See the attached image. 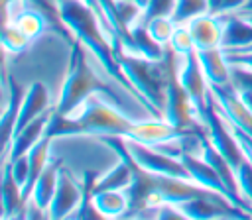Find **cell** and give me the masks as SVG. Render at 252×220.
Returning <instances> with one entry per match:
<instances>
[{
    "mask_svg": "<svg viewBox=\"0 0 252 220\" xmlns=\"http://www.w3.org/2000/svg\"><path fill=\"white\" fill-rule=\"evenodd\" d=\"M59 4V14L61 20L65 22V26L71 29V33L75 35V39H79L100 63V67L106 71V75L110 79H114L138 104H142L152 116H159L163 118V114L144 96L136 90V86L130 82V79L126 77V73L120 67L118 61V53L116 47L112 45L110 37L106 35L96 12L93 8H89L83 0H57Z\"/></svg>",
    "mask_w": 252,
    "mask_h": 220,
    "instance_id": "1",
    "label": "cell"
},
{
    "mask_svg": "<svg viewBox=\"0 0 252 220\" xmlns=\"http://www.w3.org/2000/svg\"><path fill=\"white\" fill-rule=\"evenodd\" d=\"M136 120L124 116L112 104L100 100L96 94H91L73 114L61 116L51 112L47 122L45 136L65 138V136H122L130 138L134 132Z\"/></svg>",
    "mask_w": 252,
    "mask_h": 220,
    "instance_id": "2",
    "label": "cell"
},
{
    "mask_svg": "<svg viewBox=\"0 0 252 220\" xmlns=\"http://www.w3.org/2000/svg\"><path fill=\"white\" fill-rule=\"evenodd\" d=\"M91 94H106V96H112L114 102L120 106V100L114 94L112 86L108 82H104L102 79H98L96 73L91 69L89 59H87V47L79 39H75L73 45H71L67 77H65V82L61 86V92H59V98H57V104H55L53 112L55 114H61V116H69Z\"/></svg>",
    "mask_w": 252,
    "mask_h": 220,
    "instance_id": "3",
    "label": "cell"
},
{
    "mask_svg": "<svg viewBox=\"0 0 252 220\" xmlns=\"http://www.w3.org/2000/svg\"><path fill=\"white\" fill-rule=\"evenodd\" d=\"M118 61L130 82L136 86L140 94H144L161 114H163V104H165V88L171 71H175L173 55L175 51L167 45L165 57L163 59H148L142 55H132L126 51H116Z\"/></svg>",
    "mask_w": 252,
    "mask_h": 220,
    "instance_id": "4",
    "label": "cell"
},
{
    "mask_svg": "<svg viewBox=\"0 0 252 220\" xmlns=\"http://www.w3.org/2000/svg\"><path fill=\"white\" fill-rule=\"evenodd\" d=\"M179 82L183 86V90L187 92V96L191 98L201 124L205 122L207 110H209V100H211V84L201 69V63L197 59V51L181 57V67L177 71Z\"/></svg>",
    "mask_w": 252,
    "mask_h": 220,
    "instance_id": "5",
    "label": "cell"
},
{
    "mask_svg": "<svg viewBox=\"0 0 252 220\" xmlns=\"http://www.w3.org/2000/svg\"><path fill=\"white\" fill-rule=\"evenodd\" d=\"M177 71H171L169 81H167V88H165V104H163V118L177 126V128H189V130H199L203 124L199 120V114L191 102V98L187 96V92L183 90Z\"/></svg>",
    "mask_w": 252,
    "mask_h": 220,
    "instance_id": "6",
    "label": "cell"
},
{
    "mask_svg": "<svg viewBox=\"0 0 252 220\" xmlns=\"http://www.w3.org/2000/svg\"><path fill=\"white\" fill-rule=\"evenodd\" d=\"M126 145L130 149V153L134 155V159L148 171L156 173V175H167V177H179V179H191L189 171L185 169L183 161L177 157H171L159 149H156L154 145H146L134 139L126 138Z\"/></svg>",
    "mask_w": 252,
    "mask_h": 220,
    "instance_id": "7",
    "label": "cell"
},
{
    "mask_svg": "<svg viewBox=\"0 0 252 220\" xmlns=\"http://www.w3.org/2000/svg\"><path fill=\"white\" fill-rule=\"evenodd\" d=\"M211 96L215 108L230 126H236L252 136V110L242 102L232 84H211Z\"/></svg>",
    "mask_w": 252,
    "mask_h": 220,
    "instance_id": "8",
    "label": "cell"
},
{
    "mask_svg": "<svg viewBox=\"0 0 252 220\" xmlns=\"http://www.w3.org/2000/svg\"><path fill=\"white\" fill-rule=\"evenodd\" d=\"M83 198V185L73 177V173L67 167H59V179L57 189L53 192L51 204L47 208V216L57 220L65 216H73V212L79 208Z\"/></svg>",
    "mask_w": 252,
    "mask_h": 220,
    "instance_id": "9",
    "label": "cell"
},
{
    "mask_svg": "<svg viewBox=\"0 0 252 220\" xmlns=\"http://www.w3.org/2000/svg\"><path fill=\"white\" fill-rule=\"evenodd\" d=\"M28 208V200L24 198L22 185L16 181L12 171V161L4 159L2 163V218H18L24 216V210Z\"/></svg>",
    "mask_w": 252,
    "mask_h": 220,
    "instance_id": "10",
    "label": "cell"
},
{
    "mask_svg": "<svg viewBox=\"0 0 252 220\" xmlns=\"http://www.w3.org/2000/svg\"><path fill=\"white\" fill-rule=\"evenodd\" d=\"M191 37L195 41V49H213V47H220L222 43V20L219 16L213 14H201L197 18H193L187 24Z\"/></svg>",
    "mask_w": 252,
    "mask_h": 220,
    "instance_id": "11",
    "label": "cell"
},
{
    "mask_svg": "<svg viewBox=\"0 0 252 220\" xmlns=\"http://www.w3.org/2000/svg\"><path fill=\"white\" fill-rule=\"evenodd\" d=\"M51 112H53V110L43 112L41 116H37V118L32 120L30 124H26L22 130H18V132L14 134V138H12L8 155H6L4 159H18V157L26 155V153L45 136L47 122H49V118H51Z\"/></svg>",
    "mask_w": 252,
    "mask_h": 220,
    "instance_id": "12",
    "label": "cell"
},
{
    "mask_svg": "<svg viewBox=\"0 0 252 220\" xmlns=\"http://www.w3.org/2000/svg\"><path fill=\"white\" fill-rule=\"evenodd\" d=\"M47 110H49V92H47V86L41 81H35L24 92L14 134L18 130H22L26 124H30L32 120H35L37 116H41L43 112H47Z\"/></svg>",
    "mask_w": 252,
    "mask_h": 220,
    "instance_id": "13",
    "label": "cell"
},
{
    "mask_svg": "<svg viewBox=\"0 0 252 220\" xmlns=\"http://www.w3.org/2000/svg\"><path fill=\"white\" fill-rule=\"evenodd\" d=\"M222 51H240L252 43V22L242 16H222Z\"/></svg>",
    "mask_w": 252,
    "mask_h": 220,
    "instance_id": "14",
    "label": "cell"
},
{
    "mask_svg": "<svg viewBox=\"0 0 252 220\" xmlns=\"http://www.w3.org/2000/svg\"><path fill=\"white\" fill-rule=\"evenodd\" d=\"M197 59L209 84H230V63L226 61L222 47L201 49L197 51Z\"/></svg>",
    "mask_w": 252,
    "mask_h": 220,
    "instance_id": "15",
    "label": "cell"
},
{
    "mask_svg": "<svg viewBox=\"0 0 252 220\" xmlns=\"http://www.w3.org/2000/svg\"><path fill=\"white\" fill-rule=\"evenodd\" d=\"M61 165H63V163H61L59 159H51V161L47 163V167L41 171V175L37 177V181H35V185H33V191H32V196H30L32 204H33L37 210L45 212V214H47V208H49V204H51L53 192H55V189H57V179H59V167H61Z\"/></svg>",
    "mask_w": 252,
    "mask_h": 220,
    "instance_id": "16",
    "label": "cell"
},
{
    "mask_svg": "<svg viewBox=\"0 0 252 220\" xmlns=\"http://www.w3.org/2000/svg\"><path fill=\"white\" fill-rule=\"evenodd\" d=\"M24 92L20 90V86L10 81V88L6 94V102H4V110H2V153L4 157L8 155L12 138H14V130H16V120L20 114V104H22Z\"/></svg>",
    "mask_w": 252,
    "mask_h": 220,
    "instance_id": "17",
    "label": "cell"
},
{
    "mask_svg": "<svg viewBox=\"0 0 252 220\" xmlns=\"http://www.w3.org/2000/svg\"><path fill=\"white\" fill-rule=\"evenodd\" d=\"M51 139H53V138L43 136V138H41V139H39V141L26 153V155H28V165H30V175H28V181H26V185H24V189H22L26 200H30L37 177L41 175V171H43V169L47 167V163L51 161V157H49Z\"/></svg>",
    "mask_w": 252,
    "mask_h": 220,
    "instance_id": "18",
    "label": "cell"
},
{
    "mask_svg": "<svg viewBox=\"0 0 252 220\" xmlns=\"http://www.w3.org/2000/svg\"><path fill=\"white\" fill-rule=\"evenodd\" d=\"M94 208L102 218H118L126 216L128 212V196L124 191L118 189H106V191H94Z\"/></svg>",
    "mask_w": 252,
    "mask_h": 220,
    "instance_id": "19",
    "label": "cell"
},
{
    "mask_svg": "<svg viewBox=\"0 0 252 220\" xmlns=\"http://www.w3.org/2000/svg\"><path fill=\"white\" fill-rule=\"evenodd\" d=\"M130 183H132V167H130V163H128L126 157H120L118 155L116 165L112 169H108L106 173H102V175L96 177L94 191H106V189L124 191Z\"/></svg>",
    "mask_w": 252,
    "mask_h": 220,
    "instance_id": "20",
    "label": "cell"
},
{
    "mask_svg": "<svg viewBox=\"0 0 252 220\" xmlns=\"http://www.w3.org/2000/svg\"><path fill=\"white\" fill-rule=\"evenodd\" d=\"M130 31H132L134 43H136V47H138V55L148 57V59H163V57H165L167 47L161 45V43H158V41L150 35L146 24H140V22H138V24H134V26L130 28Z\"/></svg>",
    "mask_w": 252,
    "mask_h": 220,
    "instance_id": "21",
    "label": "cell"
},
{
    "mask_svg": "<svg viewBox=\"0 0 252 220\" xmlns=\"http://www.w3.org/2000/svg\"><path fill=\"white\" fill-rule=\"evenodd\" d=\"M96 173L94 171H85L81 185H83V198L79 208L73 212L75 218H96L100 216L98 210L94 208V183H96Z\"/></svg>",
    "mask_w": 252,
    "mask_h": 220,
    "instance_id": "22",
    "label": "cell"
},
{
    "mask_svg": "<svg viewBox=\"0 0 252 220\" xmlns=\"http://www.w3.org/2000/svg\"><path fill=\"white\" fill-rule=\"evenodd\" d=\"M209 12V0H175V8L171 12V20L175 26L189 24L193 18Z\"/></svg>",
    "mask_w": 252,
    "mask_h": 220,
    "instance_id": "23",
    "label": "cell"
},
{
    "mask_svg": "<svg viewBox=\"0 0 252 220\" xmlns=\"http://www.w3.org/2000/svg\"><path fill=\"white\" fill-rule=\"evenodd\" d=\"M30 43H32V39L26 33H22L16 26H12V24L2 26V47L6 53L20 55L30 47Z\"/></svg>",
    "mask_w": 252,
    "mask_h": 220,
    "instance_id": "24",
    "label": "cell"
},
{
    "mask_svg": "<svg viewBox=\"0 0 252 220\" xmlns=\"http://www.w3.org/2000/svg\"><path fill=\"white\" fill-rule=\"evenodd\" d=\"M146 28H148V31H150V35L158 41V43H161V45H169V41H171V35H173V31H175V22L171 20V16H158V18H152L148 24H146Z\"/></svg>",
    "mask_w": 252,
    "mask_h": 220,
    "instance_id": "25",
    "label": "cell"
},
{
    "mask_svg": "<svg viewBox=\"0 0 252 220\" xmlns=\"http://www.w3.org/2000/svg\"><path fill=\"white\" fill-rule=\"evenodd\" d=\"M169 47L175 51L177 57H185L195 49V41L191 37V31L187 28V24H181V26H175V31L171 35V41H169Z\"/></svg>",
    "mask_w": 252,
    "mask_h": 220,
    "instance_id": "26",
    "label": "cell"
},
{
    "mask_svg": "<svg viewBox=\"0 0 252 220\" xmlns=\"http://www.w3.org/2000/svg\"><path fill=\"white\" fill-rule=\"evenodd\" d=\"M175 8V0H150L140 16V24H148L152 18L158 16H171Z\"/></svg>",
    "mask_w": 252,
    "mask_h": 220,
    "instance_id": "27",
    "label": "cell"
},
{
    "mask_svg": "<svg viewBox=\"0 0 252 220\" xmlns=\"http://www.w3.org/2000/svg\"><path fill=\"white\" fill-rule=\"evenodd\" d=\"M116 14H118L120 22H122L126 28H132L134 24L140 22L142 8H140L134 0H120V2H116Z\"/></svg>",
    "mask_w": 252,
    "mask_h": 220,
    "instance_id": "28",
    "label": "cell"
},
{
    "mask_svg": "<svg viewBox=\"0 0 252 220\" xmlns=\"http://www.w3.org/2000/svg\"><path fill=\"white\" fill-rule=\"evenodd\" d=\"M236 179H238V191L242 198L252 204V161L250 159H246L236 169Z\"/></svg>",
    "mask_w": 252,
    "mask_h": 220,
    "instance_id": "29",
    "label": "cell"
},
{
    "mask_svg": "<svg viewBox=\"0 0 252 220\" xmlns=\"http://www.w3.org/2000/svg\"><path fill=\"white\" fill-rule=\"evenodd\" d=\"M244 4L246 0H209V14L222 18V16L238 12Z\"/></svg>",
    "mask_w": 252,
    "mask_h": 220,
    "instance_id": "30",
    "label": "cell"
},
{
    "mask_svg": "<svg viewBox=\"0 0 252 220\" xmlns=\"http://www.w3.org/2000/svg\"><path fill=\"white\" fill-rule=\"evenodd\" d=\"M12 161V171H14V177H16V181L22 185V189H24V185H26V181H28V175H30V165H28V155H22V157H18V159H10Z\"/></svg>",
    "mask_w": 252,
    "mask_h": 220,
    "instance_id": "31",
    "label": "cell"
},
{
    "mask_svg": "<svg viewBox=\"0 0 252 220\" xmlns=\"http://www.w3.org/2000/svg\"><path fill=\"white\" fill-rule=\"evenodd\" d=\"M224 57L230 65L252 69V51H224Z\"/></svg>",
    "mask_w": 252,
    "mask_h": 220,
    "instance_id": "32",
    "label": "cell"
},
{
    "mask_svg": "<svg viewBox=\"0 0 252 220\" xmlns=\"http://www.w3.org/2000/svg\"><path fill=\"white\" fill-rule=\"evenodd\" d=\"M228 126H230V124H228ZM230 130H232L234 138L238 139L240 147L244 149L246 157L252 161V136H250V134H246V132H242V130H240V128H236V126H230Z\"/></svg>",
    "mask_w": 252,
    "mask_h": 220,
    "instance_id": "33",
    "label": "cell"
},
{
    "mask_svg": "<svg viewBox=\"0 0 252 220\" xmlns=\"http://www.w3.org/2000/svg\"><path fill=\"white\" fill-rule=\"evenodd\" d=\"M134 2H136V4H138V6L142 8V12H144V8L148 6V2H150V0H134Z\"/></svg>",
    "mask_w": 252,
    "mask_h": 220,
    "instance_id": "34",
    "label": "cell"
},
{
    "mask_svg": "<svg viewBox=\"0 0 252 220\" xmlns=\"http://www.w3.org/2000/svg\"><path fill=\"white\" fill-rule=\"evenodd\" d=\"M116 2H120V0H116Z\"/></svg>",
    "mask_w": 252,
    "mask_h": 220,
    "instance_id": "35",
    "label": "cell"
}]
</instances>
